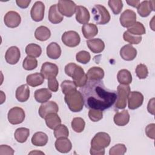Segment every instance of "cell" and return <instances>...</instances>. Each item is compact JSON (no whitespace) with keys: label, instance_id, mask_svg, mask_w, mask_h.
Masks as SVG:
<instances>
[{"label":"cell","instance_id":"obj_52","mask_svg":"<svg viewBox=\"0 0 155 155\" xmlns=\"http://www.w3.org/2000/svg\"><path fill=\"white\" fill-rule=\"evenodd\" d=\"M147 110L150 114L153 115L154 114V97H153L149 101L147 105Z\"/></svg>","mask_w":155,"mask_h":155},{"label":"cell","instance_id":"obj_53","mask_svg":"<svg viewBox=\"0 0 155 155\" xmlns=\"http://www.w3.org/2000/svg\"><path fill=\"white\" fill-rule=\"evenodd\" d=\"M126 2L129 5L132 6L135 8H137L140 3V1L138 0H127V1H126Z\"/></svg>","mask_w":155,"mask_h":155},{"label":"cell","instance_id":"obj_47","mask_svg":"<svg viewBox=\"0 0 155 155\" xmlns=\"http://www.w3.org/2000/svg\"><path fill=\"white\" fill-rule=\"evenodd\" d=\"M48 88L53 92H56L58 90L59 84L56 78H52L48 79Z\"/></svg>","mask_w":155,"mask_h":155},{"label":"cell","instance_id":"obj_41","mask_svg":"<svg viewBox=\"0 0 155 155\" xmlns=\"http://www.w3.org/2000/svg\"><path fill=\"white\" fill-rule=\"evenodd\" d=\"M69 135V131L67 127L63 124H60L54 129V136L58 139L59 137H67Z\"/></svg>","mask_w":155,"mask_h":155},{"label":"cell","instance_id":"obj_46","mask_svg":"<svg viewBox=\"0 0 155 155\" xmlns=\"http://www.w3.org/2000/svg\"><path fill=\"white\" fill-rule=\"evenodd\" d=\"M88 117L93 122H98L103 117L102 111L96 109H90Z\"/></svg>","mask_w":155,"mask_h":155},{"label":"cell","instance_id":"obj_14","mask_svg":"<svg viewBox=\"0 0 155 155\" xmlns=\"http://www.w3.org/2000/svg\"><path fill=\"white\" fill-rule=\"evenodd\" d=\"M45 5L41 1H36L32 6L30 15L32 19L36 22L42 21L44 16Z\"/></svg>","mask_w":155,"mask_h":155},{"label":"cell","instance_id":"obj_42","mask_svg":"<svg viewBox=\"0 0 155 155\" xmlns=\"http://www.w3.org/2000/svg\"><path fill=\"white\" fill-rule=\"evenodd\" d=\"M123 38L125 41L129 42L131 44H138L142 41L141 36H136L133 35L127 31H125L123 34Z\"/></svg>","mask_w":155,"mask_h":155},{"label":"cell","instance_id":"obj_30","mask_svg":"<svg viewBox=\"0 0 155 155\" xmlns=\"http://www.w3.org/2000/svg\"><path fill=\"white\" fill-rule=\"evenodd\" d=\"M44 79V76L41 73H35L28 75L26 78V82L30 86L35 87L42 84Z\"/></svg>","mask_w":155,"mask_h":155},{"label":"cell","instance_id":"obj_18","mask_svg":"<svg viewBox=\"0 0 155 155\" xmlns=\"http://www.w3.org/2000/svg\"><path fill=\"white\" fill-rule=\"evenodd\" d=\"M120 55L125 61H133L137 56V50L131 44H127L120 48Z\"/></svg>","mask_w":155,"mask_h":155},{"label":"cell","instance_id":"obj_24","mask_svg":"<svg viewBox=\"0 0 155 155\" xmlns=\"http://www.w3.org/2000/svg\"><path fill=\"white\" fill-rule=\"evenodd\" d=\"M47 55L52 59H57L61 55V48L58 44L52 42L47 47Z\"/></svg>","mask_w":155,"mask_h":155},{"label":"cell","instance_id":"obj_50","mask_svg":"<svg viewBox=\"0 0 155 155\" xmlns=\"http://www.w3.org/2000/svg\"><path fill=\"white\" fill-rule=\"evenodd\" d=\"M76 65H77L76 64L72 63V62L67 64L65 67V74L67 75H68V76L71 77V74L73 73V71L74 70Z\"/></svg>","mask_w":155,"mask_h":155},{"label":"cell","instance_id":"obj_38","mask_svg":"<svg viewBox=\"0 0 155 155\" xmlns=\"http://www.w3.org/2000/svg\"><path fill=\"white\" fill-rule=\"evenodd\" d=\"M38 66V61L35 58L27 56L23 61L22 67L26 70H32Z\"/></svg>","mask_w":155,"mask_h":155},{"label":"cell","instance_id":"obj_32","mask_svg":"<svg viewBox=\"0 0 155 155\" xmlns=\"http://www.w3.org/2000/svg\"><path fill=\"white\" fill-rule=\"evenodd\" d=\"M51 31L50 29L45 26L38 27L35 31V38L40 41H45L50 38Z\"/></svg>","mask_w":155,"mask_h":155},{"label":"cell","instance_id":"obj_16","mask_svg":"<svg viewBox=\"0 0 155 155\" xmlns=\"http://www.w3.org/2000/svg\"><path fill=\"white\" fill-rule=\"evenodd\" d=\"M21 53L19 49L16 46L9 47L5 52V59L6 62L11 65H15L19 61Z\"/></svg>","mask_w":155,"mask_h":155},{"label":"cell","instance_id":"obj_20","mask_svg":"<svg viewBox=\"0 0 155 155\" xmlns=\"http://www.w3.org/2000/svg\"><path fill=\"white\" fill-rule=\"evenodd\" d=\"M90 15L88 10L86 7L82 5L76 6V19L82 24H85L90 21Z\"/></svg>","mask_w":155,"mask_h":155},{"label":"cell","instance_id":"obj_48","mask_svg":"<svg viewBox=\"0 0 155 155\" xmlns=\"http://www.w3.org/2000/svg\"><path fill=\"white\" fill-rule=\"evenodd\" d=\"M154 130H155V124H148L145 128V133L147 136L152 139H154Z\"/></svg>","mask_w":155,"mask_h":155},{"label":"cell","instance_id":"obj_40","mask_svg":"<svg viewBox=\"0 0 155 155\" xmlns=\"http://www.w3.org/2000/svg\"><path fill=\"white\" fill-rule=\"evenodd\" d=\"M108 4L114 15L119 14L123 8V2L121 0H110Z\"/></svg>","mask_w":155,"mask_h":155},{"label":"cell","instance_id":"obj_7","mask_svg":"<svg viewBox=\"0 0 155 155\" xmlns=\"http://www.w3.org/2000/svg\"><path fill=\"white\" fill-rule=\"evenodd\" d=\"M60 13L66 17H71L76 12V5L70 0H59L57 4Z\"/></svg>","mask_w":155,"mask_h":155},{"label":"cell","instance_id":"obj_26","mask_svg":"<svg viewBox=\"0 0 155 155\" xmlns=\"http://www.w3.org/2000/svg\"><path fill=\"white\" fill-rule=\"evenodd\" d=\"M15 96L18 101L21 102H26L30 97L29 87L26 84H23L18 87L16 90Z\"/></svg>","mask_w":155,"mask_h":155},{"label":"cell","instance_id":"obj_5","mask_svg":"<svg viewBox=\"0 0 155 155\" xmlns=\"http://www.w3.org/2000/svg\"><path fill=\"white\" fill-rule=\"evenodd\" d=\"M130 92V87L128 85L120 84L117 88V98L115 107L117 109H124L127 106L128 94Z\"/></svg>","mask_w":155,"mask_h":155},{"label":"cell","instance_id":"obj_54","mask_svg":"<svg viewBox=\"0 0 155 155\" xmlns=\"http://www.w3.org/2000/svg\"><path fill=\"white\" fill-rule=\"evenodd\" d=\"M33 153H34V154H35V153H42V154H44V153H42V152L38 151H31V152H30L29 154H33Z\"/></svg>","mask_w":155,"mask_h":155},{"label":"cell","instance_id":"obj_49","mask_svg":"<svg viewBox=\"0 0 155 155\" xmlns=\"http://www.w3.org/2000/svg\"><path fill=\"white\" fill-rule=\"evenodd\" d=\"M14 154V150L10 147L7 145H1L0 146V154H10L12 155Z\"/></svg>","mask_w":155,"mask_h":155},{"label":"cell","instance_id":"obj_19","mask_svg":"<svg viewBox=\"0 0 155 155\" xmlns=\"http://www.w3.org/2000/svg\"><path fill=\"white\" fill-rule=\"evenodd\" d=\"M56 149L60 153H67L70 151L72 148L71 141L67 137L58 138L54 143Z\"/></svg>","mask_w":155,"mask_h":155},{"label":"cell","instance_id":"obj_43","mask_svg":"<svg viewBox=\"0 0 155 155\" xmlns=\"http://www.w3.org/2000/svg\"><path fill=\"white\" fill-rule=\"evenodd\" d=\"M127 151V147L123 143H117L111 147L109 151L110 155H124Z\"/></svg>","mask_w":155,"mask_h":155},{"label":"cell","instance_id":"obj_39","mask_svg":"<svg viewBox=\"0 0 155 155\" xmlns=\"http://www.w3.org/2000/svg\"><path fill=\"white\" fill-rule=\"evenodd\" d=\"M61 87L62 91V93L64 94H66L72 91L77 90V86L76 84L73 81L70 80L64 81L61 83Z\"/></svg>","mask_w":155,"mask_h":155},{"label":"cell","instance_id":"obj_36","mask_svg":"<svg viewBox=\"0 0 155 155\" xmlns=\"http://www.w3.org/2000/svg\"><path fill=\"white\" fill-rule=\"evenodd\" d=\"M127 31L136 36H141L146 32L144 25L140 22H136L132 26L128 28Z\"/></svg>","mask_w":155,"mask_h":155},{"label":"cell","instance_id":"obj_11","mask_svg":"<svg viewBox=\"0 0 155 155\" xmlns=\"http://www.w3.org/2000/svg\"><path fill=\"white\" fill-rule=\"evenodd\" d=\"M119 21L122 27L129 28L136 22V14L133 10L127 9L120 15Z\"/></svg>","mask_w":155,"mask_h":155},{"label":"cell","instance_id":"obj_1","mask_svg":"<svg viewBox=\"0 0 155 155\" xmlns=\"http://www.w3.org/2000/svg\"><path fill=\"white\" fill-rule=\"evenodd\" d=\"M79 91L85 106L89 109L105 110L111 107L117 98L116 91L107 89L101 80H89Z\"/></svg>","mask_w":155,"mask_h":155},{"label":"cell","instance_id":"obj_23","mask_svg":"<svg viewBox=\"0 0 155 155\" xmlns=\"http://www.w3.org/2000/svg\"><path fill=\"white\" fill-rule=\"evenodd\" d=\"M52 96L51 92L48 88H40L36 90L35 92L34 97L35 100L39 103H44L47 102Z\"/></svg>","mask_w":155,"mask_h":155},{"label":"cell","instance_id":"obj_35","mask_svg":"<svg viewBox=\"0 0 155 155\" xmlns=\"http://www.w3.org/2000/svg\"><path fill=\"white\" fill-rule=\"evenodd\" d=\"M25 51L27 56L33 58H38L42 53V48L41 46L33 43L27 45L25 47Z\"/></svg>","mask_w":155,"mask_h":155},{"label":"cell","instance_id":"obj_29","mask_svg":"<svg viewBox=\"0 0 155 155\" xmlns=\"http://www.w3.org/2000/svg\"><path fill=\"white\" fill-rule=\"evenodd\" d=\"M48 136L44 132L39 131L35 133L31 137V143L37 147L45 146L48 142Z\"/></svg>","mask_w":155,"mask_h":155},{"label":"cell","instance_id":"obj_2","mask_svg":"<svg viewBox=\"0 0 155 155\" xmlns=\"http://www.w3.org/2000/svg\"><path fill=\"white\" fill-rule=\"evenodd\" d=\"M111 142L110 135L105 132L96 133L91 140L90 154L92 155H104L105 148L109 146Z\"/></svg>","mask_w":155,"mask_h":155},{"label":"cell","instance_id":"obj_9","mask_svg":"<svg viewBox=\"0 0 155 155\" xmlns=\"http://www.w3.org/2000/svg\"><path fill=\"white\" fill-rule=\"evenodd\" d=\"M71 78L76 84L77 87H82L87 82V76L84 69L79 65H76L71 74Z\"/></svg>","mask_w":155,"mask_h":155},{"label":"cell","instance_id":"obj_33","mask_svg":"<svg viewBox=\"0 0 155 155\" xmlns=\"http://www.w3.org/2000/svg\"><path fill=\"white\" fill-rule=\"evenodd\" d=\"M117 79L120 84L129 85L132 82V75L128 70L122 69L118 71Z\"/></svg>","mask_w":155,"mask_h":155},{"label":"cell","instance_id":"obj_34","mask_svg":"<svg viewBox=\"0 0 155 155\" xmlns=\"http://www.w3.org/2000/svg\"><path fill=\"white\" fill-rule=\"evenodd\" d=\"M30 135V130L27 128L21 127L16 130L14 137L16 140L19 143L25 142Z\"/></svg>","mask_w":155,"mask_h":155},{"label":"cell","instance_id":"obj_15","mask_svg":"<svg viewBox=\"0 0 155 155\" xmlns=\"http://www.w3.org/2000/svg\"><path fill=\"white\" fill-rule=\"evenodd\" d=\"M59 107L58 104L54 101H47L42 103L38 110L39 114L41 118L44 119L45 116L51 113H58Z\"/></svg>","mask_w":155,"mask_h":155},{"label":"cell","instance_id":"obj_25","mask_svg":"<svg viewBox=\"0 0 155 155\" xmlns=\"http://www.w3.org/2000/svg\"><path fill=\"white\" fill-rule=\"evenodd\" d=\"M114 122L116 125L123 127L128 124L130 120V114L128 111L124 110L120 112H117L113 117Z\"/></svg>","mask_w":155,"mask_h":155},{"label":"cell","instance_id":"obj_13","mask_svg":"<svg viewBox=\"0 0 155 155\" xmlns=\"http://www.w3.org/2000/svg\"><path fill=\"white\" fill-rule=\"evenodd\" d=\"M4 21L5 25L9 28H16L21 22L20 15L15 11H9L4 16Z\"/></svg>","mask_w":155,"mask_h":155},{"label":"cell","instance_id":"obj_8","mask_svg":"<svg viewBox=\"0 0 155 155\" xmlns=\"http://www.w3.org/2000/svg\"><path fill=\"white\" fill-rule=\"evenodd\" d=\"M61 39L63 44L69 47H76L81 42L79 35L76 31L73 30L64 32L62 35Z\"/></svg>","mask_w":155,"mask_h":155},{"label":"cell","instance_id":"obj_21","mask_svg":"<svg viewBox=\"0 0 155 155\" xmlns=\"http://www.w3.org/2000/svg\"><path fill=\"white\" fill-rule=\"evenodd\" d=\"M48 18L50 22L54 24H59L63 21V15L59 11L57 4H53L50 7Z\"/></svg>","mask_w":155,"mask_h":155},{"label":"cell","instance_id":"obj_17","mask_svg":"<svg viewBox=\"0 0 155 155\" xmlns=\"http://www.w3.org/2000/svg\"><path fill=\"white\" fill-rule=\"evenodd\" d=\"M154 1H143L137 7V13L142 17H147L152 11H154Z\"/></svg>","mask_w":155,"mask_h":155},{"label":"cell","instance_id":"obj_12","mask_svg":"<svg viewBox=\"0 0 155 155\" xmlns=\"http://www.w3.org/2000/svg\"><path fill=\"white\" fill-rule=\"evenodd\" d=\"M58 72V67L55 64L49 62H44L41 68V73L44 76V78L47 79L56 78Z\"/></svg>","mask_w":155,"mask_h":155},{"label":"cell","instance_id":"obj_45","mask_svg":"<svg viewBox=\"0 0 155 155\" xmlns=\"http://www.w3.org/2000/svg\"><path fill=\"white\" fill-rule=\"evenodd\" d=\"M136 73L137 76L140 79H145L148 74V70L147 66L143 64H140L136 68Z\"/></svg>","mask_w":155,"mask_h":155},{"label":"cell","instance_id":"obj_6","mask_svg":"<svg viewBox=\"0 0 155 155\" xmlns=\"http://www.w3.org/2000/svg\"><path fill=\"white\" fill-rule=\"evenodd\" d=\"M25 117L24 110L19 107H15L10 109L7 114L8 122L13 125H18L22 123L24 120Z\"/></svg>","mask_w":155,"mask_h":155},{"label":"cell","instance_id":"obj_22","mask_svg":"<svg viewBox=\"0 0 155 155\" xmlns=\"http://www.w3.org/2000/svg\"><path fill=\"white\" fill-rule=\"evenodd\" d=\"M88 48L94 53H99L105 48L104 41L99 38L90 39L86 41Z\"/></svg>","mask_w":155,"mask_h":155},{"label":"cell","instance_id":"obj_27","mask_svg":"<svg viewBox=\"0 0 155 155\" xmlns=\"http://www.w3.org/2000/svg\"><path fill=\"white\" fill-rule=\"evenodd\" d=\"M88 79L91 81H99L104 77V70L99 67H93L90 68L87 73Z\"/></svg>","mask_w":155,"mask_h":155},{"label":"cell","instance_id":"obj_31","mask_svg":"<svg viewBox=\"0 0 155 155\" xmlns=\"http://www.w3.org/2000/svg\"><path fill=\"white\" fill-rule=\"evenodd\" d=\"M44 119L47 126L51 130H54L56 127L61 124V119L57 113H49Z\"/></svg>","mask_w":155,"mask_h":155},{"label":"cell","instance_id":"obj_4","mask_svg":"<svg viewBox=\"0 0 155 155\" xmlns=\"http://www.w3.org/2000/svg\"><path fill=\"white\" fill-rule=\"evenodd\" d=\"M91 13L93 19L97 24L105 25L110 21V13L104 5L100 4L95 5L91 10Z\"/></svg>","mask_w":155,"mask_h":155},{"label":"cell","instance_id":"obj_44","mask_svg":"<svg viewBox=\"0 0 155 155\" xmlns=\"http://www.w3.org/2000/svg\"><path fill=\"white\" fill-rule=\"evenodd\" d=\"M91 56L90 54L85 50L80 51L76 54V59L78 62L82 63L83 64H86L88 63L90 61Z\"/></svg>","mask_w":155,"mask_h":155},{"label":"cell","instance_id":"obj_3","mask_svg":"<svg viewBox=\"0 0 155 155\" xmlns=\"http://www.w3.org/2000/svg\"><path fill=\"white\" fill-rule=\"evenodd\" d=\"M64 100L69 109L73 112H79L83 109L84 102L80 91L76 90L65 94Z\"/></svg>","mask_w":155,"mask_h":155},{"label":"cell","instance_id":"obj_37","mask_svg":"<svg viewBox=\"0 0 155 155\" xmlns=\"http://www.w3.org/2000/svg\"><path fill=\"white\" fill-rule=\"evenodd\" d=\"M71 126L72 129L76 133H81L84 131L85 126L84 120L81 117H74L73 119Z\"/></svg>","mask_w":155,"mask_h":155},{"label":"cell","instance_id":"obj_51","mask_svg":"<svg viewBox=\"0 0 155 155\" xmlns=\"http://www.w3.org/2000/svg\"><path fill=\"white\" fill-rule=\"evenodd\" d=\"M16 2L18 7L21 8H26L28 7L30 3L31 2L30 0H16Z\"/></svg>","mask_w":155,"mask_h":155},{"label":"cell","instance_id":"obj_10","mask_svg":"<svg viewBox=\"0 0 155 155\" xmlns=\"http://www.w3.org/2000/svg\"><path fill=\"white\" fill-rule=\"evenodd\" d=\"M143 102V96L139 91H130L128 97V107L130 110H135L140 107Z\"/></svg>","mask_w":155,"mask_h":155},{"label":"cell","instance_id":"obj_28","mask_svg":"<svg viewBox=\"0 0 155 155\" xmlns=\"http://www.w3.org/2000/svg\"><path fill=\"white\" fill-rule=\"evenodd\" d=\"M82 32L86 39H91L98 33L97 26L92 23H87L82 27Z\"/></svg>","mask_w":155,"mask_h":155}]
</instances>
